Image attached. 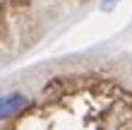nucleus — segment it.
Returning <instances> with one entry per match:
<instances>
[{
	"instance_id": "1",
	"label": "nucleus",
	"mask_w": 132,
	"mask_h": 130,
	"mask_svg": "<svg viewBox=\"0 0 132 130\" xmlns=\"http://www.w3.org/2000/svg\"><path fill=\"white\" fill-rule=\"evenodd\" d=\"M29 104L31 101H29V96L24 91H7V94H3L0 96V120L19 116Z\"/></svg>"
},
{
	"instance_id": "2",
	"label": "nucleus",
	"mask_w": 132,
	"mask_h": 130,
	"mask_svg": "<svg viewBox=\"0 0 132 130\" xmlns=\"http://www.w3.org/2000/svg\"><path fill=\"white\" fill-rule=\"evenodd\" d=\"M118 3H120V0H103V3H101V10H103V12H111Z\"/></svg>"
}]
</instances>
